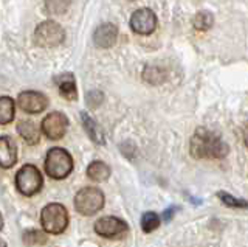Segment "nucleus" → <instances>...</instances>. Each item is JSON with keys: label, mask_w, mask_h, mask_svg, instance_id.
I'll return each mask as SVG.
<instances>
[{"label": "nucleus", "mask_w": 248, "mask_h": 247, "mask_svg": "<svg viewBox=\"0 0 248 247\" xmlns=\"http://www.w3.org/2000/svg\"><path fill=\"white\" fill-rule=\"evenodd\" d=\"M95 231L107 239H121L129 233V226L115 216H104L95 222Z\"/></svg>", "instance_id": "7"}, {"label": "nucleus", "mask_w": 248, "mask_h": 247, "mask_svg": "<svg viewBox=\"0 0 248 247\" xmlns=\"http://www.w3.org/2000/svg\"><path fill=\"white\" fill-rule=\"evenodd\" d=\"M160 226V216L157 213L154 212H147L143 214L141 218V229L143 231H146V233H151V231L157 230Z\"/></svg>", "instance_id": "21"}, {"label": "nucleus", "mask_w": 248, "mask_h": 247, "mask_svg": "<svg viewBox=\"0 0 248 247\" xmlns=\"http://www.w3.org/2000/svg\"><path fill=\"white\" fill-rule=\"evenodd\" d=\"M45 171L51 179L62 181L73 171V159L64 148H51L45 157Z\"/></svg>", "instance_id": "2"}, {"label": "nucleus", "mask_w": 248, "mask_h": 247, "mask_svg": "<svg viewBox=\"0 0 248 247\" xmlns=\"http://www.w3.org/2000/svg\"><path fill=\"white\" fill-rule=\"evenodd\" d=\"M65 39V32L58 22L54 20H45L36 27L34 32V41L39 47L42 49H54L61 45Z\"/></svg>", "instance_id": "6"}, {"label": "nucleus", "mask_w": 248, "mask_h": 247, "mask_svg": "<svg viewBox=\"0 0 248 247\" xmlns=\"http://www.w3.org/2000/svg\"><path fill=\"white\" fill-rule=\"evenodd\" d=\"M244 142H245V145L248 146V123H247L245 128H244Z\"/></svg>", "instance_id": "26"}, {"label": "nucleus", "mask_w": 248, "mask_h": 247, "mask_svg": "<svg viewBox=\"0 0 248 247\" xmlns=\"http://www.w3.org/2000/svg\"><path fill=\"white\" fill-rule=\"evenodd\" d=\"M0 247H6V243L3 241V239H2V238H0Z\"/></svg>", "instance_id": "28"}, {"label": "nucleus", "mask_w": 248, "mask_h": 247, "mask_svg": "<svg viewBox=\"0 0 248 247\" xmlns=\"http://www.w3.org/2000/svg\"><path fill=\"white\" fill-rule=\"evenodd\" d=\"M75 208L82 216H92L104 207V195L99 188L85 187L75 196Z\"/></svg>", "instance_id": "5"}, {"label": "nucleus", "mask_w": 248, "mask_h": 247, "mask_svg": "<svg viewBox=\"0 0 248 247\" xmlns=\"http://www.w3.org/2000/svg\"><path fill=\"white\" fill-rule=\"evenodd\" d=\"M87 176L93 182H104L110 176V168L101 160H95L87 166Z\"/></svg>", "instance_id": "15"}, {"label": "nucleus", "mask_w": 248, "mask_h": 247, "mask_svg": "<svg viewBox=\"0 0 248 247\" xmlns=\"http://www.w3.org/2000/svg\"><path fill=\"white\" fill-rule=\"evenodd\" d=\"M81 118H82V125H84V129L87 131L89 137L92 138L93 142L98 143V145H104L106 140H104V134L103 131L99 129V126L96 125V121L93 120L90 115H87L85 112L81 114Z\"/></svg>", "instance_id": "16"}, {"label": "nucleus", "mask_w": 248, "mask_h": 247, "mask_svg": "<svg viewBox=\"0 0 248 247\" xmlns=\"http://www.w3.org/2000/svg\"><path fill=\"white\" fill-rule=\"evenodd\" d=\"M16 188L23 196H34L41 191L44 179L41 171L34 166V165H23L17 173H16Z\"/></svg>", "instance_id": "4"}, {"label": "nucleus", "mask_w": 248, "mask_h": 247, "mask_svg": "<svg viewBox=\"0 0 248 247\" xmlns=\"http://www.w3.org/2000/svg\"><path fill=\"white\" fill-rule=\"evenodd\" d=\"M23 243L27 246H41L46 243V235L41 230L30 229L27 231H23Z\"/></svg>", "instance_id": "20"}, {"label": "nucleus", "mask_w": 248, "mask_h": 247, "mask_svg": "<svg viewBox=\"0 0 248 247\" xmlns=\"http://www.w3.org/2000/svg\"><path fill=\"white\" fill-rule=\"evenodd\" d=\"M70 6V2H45V10L48 14H62Z\"/></svg>", "instance_id": "23"}, {"label": "nucleus", "mask_w": 248, "mask_h": 247, "mask_svg": "<svg viewBox=\"0 0 248 247\" xmlns=\"http://www.w3.org/2000/svg\"><path fill=\"white\" fill-rule=\"evenodd\" d=\"M143 80L151 86H160L166 81V72L157 66H147L143 70Z\"/></svg>", "instance_id": "18"}, {"label": "nucleus", "mask_w": 248, "mask_h": 247, "mask_svg": "<svg viewBox=\"0 0 248 247\" xmlns=\"http://www.w3.org/2000/svg\"><path fill=\"white\" fill-rule=\"evenodd\" d=\"M2 227H3V216L0 213V230H2Z\"/></svg>", "instance_id": "27"}, {"label": "nucleus", "mask_w": 248, "mask_h": 247, "mask_svg": "<svg viewBox=\"0 0 248 247\" xmlns=\"http://www.w3.org/2000/svg\"><path fill=\"white\" fill-rule=\"evenodd\" d=\"M68 129V118L62 112H51L42 120V132L50 140H59Z\"/></svg>", "instance_id": "9"}, {"label": "nucleus", "mask_w": 248, "mask_h": 247, "mask_svg": "<svg viewBox=\"0 0 248 247\" xmlns=\"http://www.w3.org/2000/svg\"><path fill=\"white\" fill-rule=\"evenodd\" d=\"M217 196H219V199L227 207H231V208H248V200L231 196L230 193H227V191H219V193H217Z\"/></svg>", "instance_id": "22"}, {"label": "nucleus", "mask_w": 248, "mask_h": 247, "mask_svg": "<svg viewBox=\"0 0 248 247\" xmlns=\"http://www.w3.org/2000/svg\"><path fill=\"white\" fill-rule=\"evenodd\" d=\"M174 212H175V208H174V207H172V208H168L166 214H163V218H165V221H169V219H170V216H172Z\"/></svg>", "instance_id": "25"}, {"label": "nucleus", "mask_w": 248, "mask_h": 247, "mask_svg": "<svg viewBox=\"0 0 248 247\" xmlns=\"http://www.w3.org/2000/svg\"><path fill=\"white\" fill-rule=\"evenodd\" d=\"M17 162V148L10 137H0V168H11Z\"/></svg>", "instance_id": "12"}, {"label": "nucleus", "mask_w": 248, "mask_h": 247, "mask_svg": "<svg viewBox=\"0 0 248 247\" xmlns=\"http://www.w3.org/2000/svg\"><path fill=\"white\" fill-rule=\"evenodd\" d=\"M103 99H104V95L101 94L99 90H92L87 94V106L90 107V109H96V107L103 103Z\"/></svg>", "instance_id": "24"}, {"label": "nucleus", "mask_w": 248, "mask_h": 247, "mask_svg": "<svg viewBox=\"0 0 248 247\" xmlns=\"http://www.w3.org/2000/svg\"><path fill=\"white\" fill-rule=\"evenodd\" d=\"M19 107L27 114H41L48 107V98L41 92L27 90L17 97Z\"/></svg>", "instance_id": "10"}, {"label": "nucleus", "mask_w": 248, "mask_h": 247, "mask_svg": "<svg viewBox=\"0 0 248 247\" xmlns=\"http://www.w3.org/2000/svg\"><path fill=\"white\" fill-rule=\"evenodd\" d=\"M130 28L137 34H152L157 28V16L149 8L137 10L130 17Z\"/></svg>", "instance_id": "8"}, {"label": "nucleus", "mask_w": 248, "mask_h": 247, "mask_svg": "<svg viewBox=\"0 0 248 247\" xmlns=\"http://www.w3.org/2000/svg\"><path fill=\"white\" fill-rule=\"evenodd\" d=\"M116 37H118V28L113 24H103L99 25L95 33H93V42L98 49H110L115 45Z\"/></svg>", "instance_id": "11"}, {"label": "nucleus", "mask_w": 248, "mask_h": 247, "mask_svg": "<svg viewBox=\"0 0 248 247\" xmlns=\"http://www.w3.org/2000/svg\"><path fill=\"white\" fill-rule=\"evenodd\" d=\"M41 224L50 235H61L68 226V212L62 204H48L41 212Z\"/></svg>", "instance_id": "3"}, {"label": "nucleus", "mask_w": 248, "mask_h": 247, "mask_svg": "<svg viewBox=\"0 0 248 247\" xmlns=\"http://www.w3.org/2000/svg\"><path fill=\"white\" fill-rule=\"evenodd\" d=\"M16 115V104L11 97H0V125H10Z\"/></svg>", "instance_id": "17"}, {"label": "nucleus", "mask_w": 248, "mask_h": 247, "mask_svg": "<svg viewBox=\"0 0 248 247\" xmlns=\"http://www.w3.org/2000/svg\"><path fill=\"white\" fill-rule=\"evenodd\" d=\"M56 81L58 87H59V94L64 97L65 99H73L78 98V89H76V81H75V76L72 73H62L59 76L54 78Z\"/></svg>", "instance_id": "13"}, {"label": "nucleus", "mask_w": 248, "mask_h": 247, "mask_svg": "<svg viewBox=\"0 0 248 247\" xmlns=\"http://www.w3.org/2000/svg\"><path fill=\"white\" fill-rule=\"evenodd\" d=\"M214 24V16L209 11H200L194 17V28L199 32H206L213 27Z\"/></svg>", "instance_id": "19"}, {"label": "nucleus", "mask_w": 248, "mask_h": 247, "mask_svg": "<svg viewBox=\"0 0 248 247\" xmlns=\"http://www.w3.org/2000/svg\"><path fill=\"white\" fill-rule=\"evenodd\" d=\"M17 132L28 145H36L39 143V138H41L39 128L33 120H20L17 123Z\"/></svg>", "instance_id": "14"}, {"label": "nucleus", "mask_w": 248, "mask_h": 247, "mask_svg": "<svg viewBox=\"0 0 248 247\" xmlns=\"http://www.w3.org/2000/svg\"><path fill=\"white\" fill-rule=\"evenodd\" d=\"M228 151V145L206 128H199L191 138V154L196 159H223Z\"/></svg>", "instance_id": "1"}]
</instances>
